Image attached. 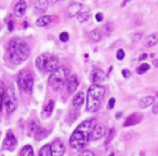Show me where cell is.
I'll return each mask as SVG.
<instances>
[{"label": "cell", "mask_w": 158, "mask_h": 156, "mask_svg": "<svg viewBox=\"0 0 158 156\" xmlns=\"http://www.w3.org/2000/svg\"><path fill=\"white\" fill-rule=\"evenodd\" d=\"M48 135V132L45 129H42V127H40L39 130L37 131V133L34 134V136H35V141H41L43 140L44 137H47Z\"/></svg>", "instance_id": "484cf974"}, {"label": "cell", "mask_w": 158, "mask_h": 156, "mask_svg": "<svg viewBox=\"0 0 158 156\" xmlns=\"http://www.w3.org/2000/svg\"><path fill=\"white\" fill-rule=\"evenodd\" d=\"M158 43V33H153V35H150L149 37L146 39V47H154Z\"/></svg>", "instance_id": "7402d4cb"}, {"label": "cell", "mask_w": 158, "mask_h": 156, "mask_svg": "<svg viewBox=\"0 0 158 156\" xmlns=\"http://www.w3.org/2000/svg\"><path fill=\"white\" fill-rule=\"evenodd\" d=\"M50 146L52 156H63L64 152H65V146L60 140H54Z\"/></svg>", "instance_id": "30bf717a"}, {"label": "cell", "mask_w": 158, "mask_h": 156, "mask_svg": "<svg viewBox=\"0 0 158 156\" xmlns=\"http://www.w3.org/2000/svg\"><path fill=\"white\" fill-rule=\"evenodd\" d=\"M60 40L62 41V42H66L69 40V35H68V32H62L60 35Z\"/></svg>", "instance_id": "1f68e13d"}, {"label": "cell", "mask_w": 158, "mask_h": 156, "mask_svg": "<svg viewBox=\"0 0 158 156\" xmlns=\"http://www.w3.org/2000/svg\"><path fill=\"white\" fill-rule=\"evenodd\" d=\"M51 22H52V17L51 16H42L38 19L35 23H37L38 27H45V26H48V24H50Z\"/></svg>", "instance_id": "ffe728a7"}, {"label": "cell", "mask_w": 158, "mask_h": 156, "mask_svg": "<svg viewBox=\"0 0 158 156\" xmlns=\"http://www.w3.org/2000/svg\"><path fill=\"white\" fill-rule=\"evenodd\" d=\"M90 80L93 84L98 85L106 80V74L104 73L103 70L98 69V68H94L90 73Z\"/></svg>", "instance_id": "9c48e42d"}, {"label": "cell", "mask_w": 158, "mask_h": 156, "mask_svg": "<svg viewBox=\"0 0 158 156\" xmlns=\"http://www.w3.org/2000/svg\"><path fill=\"white\" fill-rule=\"evenodd\" d=\"M26 10H27V2L21 0V1H18L15 6V8H13V15L18 18L20 17H23L24 13H26Z\"/></svg>", "instance_id": "4fadbf2b"}, {"label": "cell", "mask_w": 158, "mask_h": 156, "mask_svg": "<svg viewBox=\"0 0 158 156\" xmlns=\"http://www.w3.org/2000/svg\"><path fill=\"white\" fill-rule=\"evenodd\" d=\"M154 113H156V114H158V104L157 105H155V108H154Z\"/></svg>", "instance_id": "74e56055"}, {"label": "cell", "mask_w": 158, "mask_h": 156, "mask_svg": "<svg viewBox=\"0 0 158 156\" xmlns=\"http://www.w3.org/2000/svg\"><path fill=\"white\" fill-rule=\"evenodd\" d=\"M2 105H3V108H5L6 112H7L8 114L12 113V112L17 108V105H18V99H17L16 91H15L13 85H10V86L6 90L5 96H3V100H2Z\"/></svg>", "instance_id": "8992f818"}, {"label": "cell", "mask_w": 158, "mask_h": 156, "mask_svg": "<svg viewBox=\"0 0 158 156\" xmlns=\"http://www.w3.org/2000/svg\"><path fill=\"white\" fill-rule=\"evenodd\" d=\"M79 156H94V154L91 151H83Z\"/></svg>", "instance_id": "836d02e7"}, {"label": "cell", "mask_w": 158, "mask_h": 156, "mask_svg": "<svg viewBox=\"0 0 158 156\" xmlns=\"http://www.w3.org/2000/svg\"><path fill=\"white\" fill-rule=\"evenodd\" d=\"M115 102H116V100L114 98L110 99V101H108V108H113L114 105H115Z\"/></svg>", "instance_id": "d6a6232c"}, {"label": "cell", "mask_w": 158, "mask_h": 156, "mask_svg": "<svg viewBox=\"0 0 158 156\" xmlns=\"http://www.w3.org/2000/svg\"><path fill=\"white\" fill-rule=\"evenodd\" d=\"M17 83L22 91L30 93L33 87V77L29 71L21 70L17 75Z\"/></svg>", "instance_id": "52a82bcc"}, {"label": "cell", "mask_w": 158, "mask_h": 156, "mask_svg": "<svg viewBox=\"0 0 158 156\" xmlns=\"http://www.w3.org/2000/svg\"><path fill=\"white\" fill-rule=\"evenodd\" d=\"M146 58H147V54H146V53H143L142 56L139 57V60H145Z\"/></svg>", "instance_id": "8d00e7d4"}, {"label": "cell", "mask_w": 158, "mask_h": 156, "mask_svg": "<svg viewBox=\"0 0 158 156\" xmlns=\"http://www.w3.org/2000/svg\"><path fill=\"white\" fill-rule=\"evenodd\" d=\"M114 135H115V130H114V129H111V130H110V132H108L107 138H106V141H105V144H106V145H107V144H110V142H111V141L113 140Z\"/></svg>", "instance_id": "f546056e"}, {"label": "cell", "mask_w": 158, "mask_h": 156, "mask_svg": "<svg viewBox=\"0 0 158 156\" xmlns=\"http://www.w3.org/2000/svg\"><path fill=\"white\" fill-rule=\"evenodd\" d=\"M89 37H90V39L92 40V41H94V42H98V41H100V40H101V38H102V35H101V30L100 29L92 30V31L90 32Z\"/></svg>", "instance_id": "603a6c76"}, {"label": "cell", "mask_w": 158, "mask_h": 156, "mask_svg": "<svg viewBox=\"0 0 158 156\" xmlns=\"http://www.w3.org/2000/svg\"><path fill=\"white\" fill-rule=\"evenodd\" d=\"M84 92H82V91H80V92H77V94H75V96L73 98V105L74 108H80L82 105H83V103H84Z\"/></svg>", "instance_id": "9a60e30c"}, {"label": "cell", "mask_w": 158, "mask_h": 156, "mask_svg": "<svg viewBox=\"0 0 158 156\" xmlns=\"http://www.w3.org/2000/svg\"><path fill=\"white\" fill-rule=\"evenodd\" d=\"M35 65L41 72H51L59 68V58L51 54H41L35 60Z\"/></svg>", "instance_id": "5b68a950"}, {"label": "cell", "mask_w": 158, "mask_h": 156, "mask_svg": "<svg viewBox=\"0 0 158 156\" xmlns=\"http://www.w3.org/2000/svg\"><path fill=\"white\" fill-rule=\"evenodd\" d=\"M19 156H33V148L31 145H26L20 151Z\"/></svg>", "instance_id": "cb8c5ba5"}, {"label": "cell", "mask_w": 158, "mask_h": 156, "mask_svg": "<svg viewBox=\"0 0 158 156\" xmlns=\"http://www.w3.org/2000/svg\"><path fill=\"white\" fill-rule=\"evenodd\" d=\"M53 108H54V102L53 100H50L43 106V110H42V116L43 117H50L51 114L53 112Z\"/></svg>", "instance_id": "2e32d148"}, {"label": "cell", "mask_w": 158, "mask_h": 156, "mask_svg": "<svg viewBox=\"0 0 158 156\" xmlns=\"http://www.w3.org/2000/svg\"><path fill=\"white\" fill-rule=\"evenodd\" d=\"M122 115V113H117V115H116V119H119V116Z\"/></svg>", "instance_id": "60d3db41"}, {"label": "cell", "mask_w": 158, "mask_h": 156, "mask_svg": "<svg viewBox=\"0 0 158 156\" xmlns=\"http://www.w3.org/2000/svg\"><path fill=\"white\" fill-rule=\"evenodd\" d=\"M79 78L75 75V74H70V77L68 78V80H66V90H68L69 93H73L77 91V86H79Z\"/></svg>", "instance_id": "7c38bea8"}, {"label": "cell", "mask_w": 158, "mask_h": 156, "mask_svg": "<svg viewBox=\"0 0 158 156\" xmlns=\"http://www.w3.org/2000/svg\"><path fill=\"white\" fill-rule=\"evenodd\" d=\"M122 74H123V77L124 78H129L131 77V72H129V70H127V69H124L123 71H122Z\"/></svg>", "instance_id": "e575fe53"}, {"label": "cell", "mask_w": 158, "mask_h": 156, "mask_svg": "<svg viewBox=\"0 0 158 156\" xmlns=\"http://www.w3.org/2000/svg\"><path fill=\"white\" fill-rule=\"evenodd\" d=\"M30 54L28 43L20 38H13L9 42V60L12 64H21Z\"/></svg>", "instance_id": "7a4b0ae2"}, {"label": "cell", "mask_w": 158, "mask_h": 156, "mask_svg": "<svg viewBox=\"0 0 158 156\" xmlns=\"http://www.w3.org/2000/svg\"><path fill=\"white\" fill-rule=\"evenodd\" d=\"M96 124L98 123L95 119H89L82 122L72 133L70 141H69L70 146L74 150H82L86 145L87 141L91 137V133Z\"/></svg>", "instance_id": "6da1fadb"}, {"label": "cell", "mask_w": 158, "mask_h": 156, "mask_svg": "<svg viewBox=\"0 0 158 156\" xmlns=\"http://www.w3.org/2000/svg\"><path fill=\"white\" fill-rule=\"evenodd\" d=\"M95 18H96V20H98V22H101L103 20V15L102 13H98V15L95 16Z\"/></svg>", "instance_id": "d590c367"}, {"label": "cell", "mask_w": 158, "mask_h": 156, "mask_svg": "<svg viewBox=\"0 0 158 156\" xmlns=\"http://www.w3.org/2000/svg\"><path fill=\"white\" fill-rule=\"evenodd\" d=\"M143 116L139 113H133L131 114L126 119V121L124 122V126L128 127V126H134V125L138 124L140 121H142Z\"/></svg>", "instance_id": "5bb4252c"}, {"label": "cell", "mask_w": 158, "mask_h": 156, "mask_svg": "<svg viewBox=\"0 0 158 156\" xmlns=\"http://www.w3.org/2000/svg\"><path fill=\"white\" fill-rule=\"evenodd\" d=\"M49 6V1H43V0H39V1H35L34 3V9H35V12H41V11H44Z\"/></svg>", "instance_id": "44dd1931"}, {"label": "cell", "mask_w": 158, "mask_h": 156, "mask_svg": "<svg viewBox=\"0 0 158 156\" xmlns=\"http://www.w3.org/2000/svg\"><path fill=\"white\" fill-rule=\"evenodd\" d=\"M39 156H52L50 144H47V145L41 147V150H40V152H39Z\"/></svg>", "instance_id": "d4e9b609"}, {"label": "cell", "mask_w": 158, "mask_h": 156, "mask_svg": "<svg viewBox=\"0 0 158 156\" xmlns=\"http://www.w3.org/2000/svg\"><path fill=\"white\" fill-rule=\"evenodd\" d=\"M110 156H114V154H111V155H110Z\"/></svg>", "instance_id": "b9f144b4"}, {"label": "cell", "mask_w": 158, "mask_h": 156, "mask_svg": "<svg viewBox=\"0 0 158 156\" xmlns=\"http://www.w3.org/2000/svg\"><path fill=\"white\" fill-rule=\"evenodd\" d=\"M40 129L39 126V122L35 121V120H33V121L30 122L29 126H28V134H29V136H33L35 133H37V131Z\"/></svg>", "instance_id": "d6986e66"}, {"label": "cell", "mask_w": 158, "mask_h": 156, "mask_svg": "<svg viewBox=\"0 0 158 156\" xmlns=\"http://www.w3.org/2000/svg\"><path fill=\"white\" fill-rule=\"evenodd\" d=\"M6 85L3 82H0V103L2 102L3 100V96H5V93H6Z\"/></svg>", "instance_id": "f1b7e54d"}, {"label": "cell", "mask_w": 158, "mask_h": 156, "mask_svg": "<svg viewBox=\"0 0 158 156\" xmlns=\"http://www.w3.org/2000/svg\"><path fill=\"white\" fill-rule=\"evenodd\" d=\"M116 58L118 59V60H123V59L125 58V52H124V50H122V49H119V50L117 51Z\"/></svg>", "instance_id": "4dcf8cb0"}, {"label": "cell", "mask_w": 158, "mask_h": 156, "mask_svg": "<svg viewBox=\"0 0 158 156\" xmlns=\"http://www.w3.org/2000/svg\"><path fill=\"white\" fill-rule=\"evenodd\" d=\"M153 64L156 66V68H158V60H155V61H154V62H153Z\"/></svg>", "instance_id": "ab89813d"}, {"label": "cell", "mask_w": 158, "mask_h": 156, "mask_svg": "<svg viewBox=\"0 0 158 156\" xmlns=\"http://www.w3.org/2000/svg\"><path fill=\"white\" fill-rule=\"evenodd\" d=\"M106 127L104 124H96L93 129L92 133H91V140L92 141H98L105 135Z\"/></svg>", "instance_id": "8fae6325"}, {"label": "cell", "mask_w": 158, "mask_h": 156, "mask_svg": "<svg viewBox=\"0 0 158 156\" xmlns=\"http://www.w3.org/2000/svg\"><path fill=\"white\" fill-rule=\"evenodd\" d=\"M149 64H147V63H143V64H140L138 68L136 69V71H137V73L138 74H143V73H145V72H147L148 70H149Z\"/></svg>", "instance_id": "83f0119b"}, {"label": "cell", "mask_w": 158, "mask_h": 156, "mask_svg": "<svg viewBox=\"0 0 158 156\" xmlns=\"http://www.w3.org/2000/svg\"><path fill=\"white\" fill-rule=\"evenodd\" d=\"M8 28H9V30H10V31H11V30H12V21H10V22H9V24H8Z\"/></svg>", "instance_id": "f35d334b"}, {"label": "cell", "mask_w": 158, "mask_h": 156, "mask_svg": "<svg viewBox=\"0 0 158 156\" xmlns=\"http://www.w3.org/2000/svg\"><path fill=\"white\" fill-rule=\"evenodd\" d=\"M17 144H18V141H17L16 136L13 135L12 131H8L2 142V148L3 150H8V151H13L16 148Z\"/></svg>", "instance_id": "ba28073f"}, {"label": "cell", "mask_w": 158, "mask_h": 156, "mask_svg": "<svg viewBox=\"0 0 158 156\" xmlns=\"http://www.w3.org/2000/svg\"><path fill=\"white\" fill-rule=\"evenodd\" d=\"M70 77V71L66 66H59L49 77V85L53 90L59 91L65 85L66 80Z\"/></svg>", "instance_id": "277c9868"}, {"label": "cell", "mask_w": 158, "mask_h": 156, "mask_svg": "<svg viewBox=\"0 0 158 156\" xmlns=\"http://www.w3.org/2000/svg\"><path fill=\"white\" fill-rule=\"evenodd\" d=\"M90 19H91V15L89 12H81V13H79V16H77V20H79V22L89 21Z\"/></svg>", "instance_id": "4316f807"}, {"label": "cell", "mask_w": 158, "mask_h": 156, "mask_svg": "<svg viewBox=\"0 0 158 156\" xmlns=\"http://www.w3.org/2000/svg\"><path fill=\"white\" fill-rule=\"evenodd\" d=\"M104 93H105V89L102 85L92 84L89 87L86 95L87 112L94 113V112L98 111V108H101V103H102V99L104 96Z\"/></svg>", "instance_id": "3957f363"}, {"label": "cell", "mask_w": 158, "mask_h": 156, "mask_svg": "<svg viewBox=\"0 0 158 156\" xmlns=\"http://www.w3.org/2000/svg\"><path fill=\"white\" fill-rule=\"evenodd\" d=\"M82 8V5L81 3H72L70 7L68 8V17H70V18H72V17L77 16V13L80 12V10H81Z\"/></svg>", "instance_id": "e0dca14e"}, {"label": "cell", "mask_w": 158, "mask_h": 156, "mask_svg": "<svg viewBox=\"0 0 158 156\" xmlns=\"http://www.w3.org/2000/svg\"><path fill=\"white\" fill-rule=\"evenodd\" d=\"M154 103H155V98H154V96H144V98H142L139 101V105H140V108H143L153 105Z\"/></svg>", "instance_id": "ac0fdd59"}]
</instances>
